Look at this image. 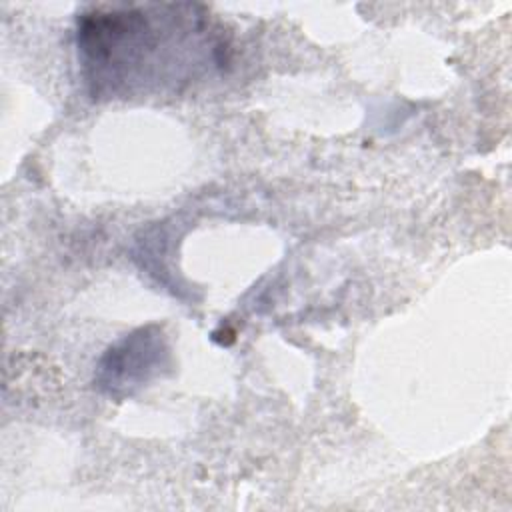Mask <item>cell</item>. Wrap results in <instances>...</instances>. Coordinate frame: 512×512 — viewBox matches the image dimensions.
<instances>
[{
	"label": "cell",
	"mask_w": 512,
	"mask_h": 512,
	"mask_svg": "<svg viewBox=\"0 0 512 512\" xmlns=\"http://www.w3.org/2000/svg\"><path fill=\"white\" fill-rule=\"evenodd\" d=\"M172 368L168 340L160 326L138 328L114 342L100 358L94 386L112 398H126Z\"/></svg>",
	"instance_id": "2"
},
{
	"label": "cell",
	"mask_w": 512,
	"mask_h": 512,
	"mask_svg": "<svg viewBox=\"0 0 512 512\" xmlns=\"http://www.w3.org/2000/svg\"><path fill=\"white\" fill-rule=\"evenodd\" d=\"M194 4L92 6L76 44L92 98L180 92L230 62V46Z\"/></svg>",
	"instance_id": "1"
}]
</instances>
